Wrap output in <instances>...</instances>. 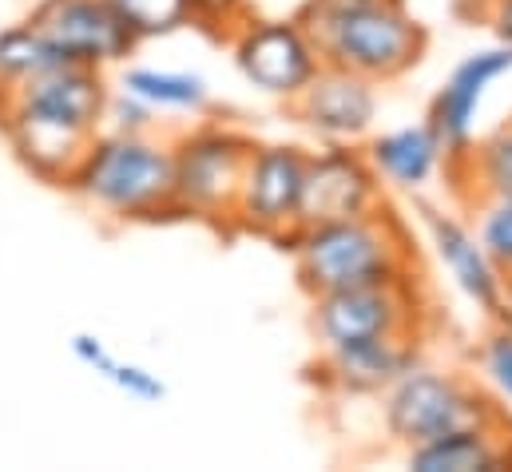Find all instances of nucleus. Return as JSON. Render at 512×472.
Returning <instances> with one entry per match:
<instances>
[{
  "mask_svg": "<svg viewBox=\"0 0 512 472\" xmlns=\"http://www.w3.org/2000/svg\"><path fill=\"white\" fill-rule=\"evenodd\" d=\"M290 242H294L290 250H294L298 282L310 298L330 294V290L382 286V282L409 278L405 235L382 207L358 219L290 231Z\"/></svg>",
  "mask_w": 512,
  "mask_h": 472,
  "instance_id": "1",
  "label": "nucleus"
},
{
  "mask_svg": "<svg viewBox=\"0 0 512 472\" xmlns=\"http://www.w3.org/2000/svg\"><path fill=\"white\" fill-rule=\"evenodd\" d=\"M64 187L108 215L151 219L175 211V159L167 143H155L143 131L96 135Z\"/></svg>",
  "mask_w": 512,
  "mask_h": 472,
  "instance_id": "2",
  "label": "nucleus"
},
{
  "mask_svg": "<svg viewBox=\"0 0 512 472\" xmlns=\"http://www.w3.org/2000/svg\"><path fill=\"white\" fill-rule=\"evenodd\" d=\"M306 28L322 64L350 68L366 80H397L425 56V28L401 0H370L342 12H310Z\"/></svg>",
  "mask_w": 512,
  "mask_h": 472,
  "instance_id": "3",
  "label": "nucleus"
},
{
  "mask_svg": "<svg viewBox=\"0 0 512 472\" xmlns=\"http://www.w3.org/2000/svg\"><path fill=\"white\" fill-rule=\"evenodd\" d=\"M385 429L393 441L405 449L437 441L457 429H477V425H501L497 405L477 393L469 381L457 373L409 365L389 389H385Z\"/></svg>",
  "mask_w": 512,
  "mask_h": 472,
  "instance_id": "4",
  "label": "nucleus"
},
{
  "mask_svg": "<svg viewBox=\"0 0 512 472\" xmlns=\"http://www.w3.org/2000/svg\"><path fill=\"white\" fill-rule=\"evenodd\" d=\"M255 143L235 127H199L171 147L175 159V211L199 219H231L239 183Z\"/></svg>",
  "mask_w": 512,
  "mask_h": 472,
  "instance_id": "5",
  "label": "nucleus"
},
{
  "mask_svg": "<svg viewBox=\"0 0 512 472\" xmlns=\"http://www.w3.org/2000/svg\"><path fill=\"white\" fill-rule=\"evenodd\" d=\"M382 207V179L374 163L362 151H350L346 143H334L306 159L302 195L294 211V231L358 219Z\"/></svg>",
  "mask_w": 512,
  "mask_h": 472,
  "instance_id": "6",
  "label": "nucleus"
},
{
  "mask_svg": "<svg viewBox=\"0 0 512 472\" xmlns=\"http://www.w3.org/2000/svg\"><path fill=\"white\" fill-rule=\"evenodd\" d=\"M235 64L258 92L294 100L318 76L322 56L306 24L298 20H255L235 40Z\"/></svg>",
  "mask_w": 512,
  "mask_h": 472,
  "instance_id": "7",
  "label": "nucleus"
},
{
  "mask_svg": "<svg viewBox=\"0 0 512 472\" xmlns=\"http://www.w3.org/2000/svg\"><path fill=\"white\" fill-rule=\"evenodd\" d=\"M28 24L68 64H84V68L120 64L139 44L108 0H40Z\"/></svg>",
  "mask_w": 512,
  "mask_h": 472,
  "instance_id": "8",
  "label": "nucleus"
},
{
  "mask_svg": "<svg viewBox=\"0 0 512 472\" xmlns=\"http://www.w3.org/2000/svg\"><path fill=\"white\" fill-rule=\"evenodd\" d=\"M314 330L322 346H350L385 334H413V282L350 286L314 294Z\"/></svg>",
  "mask_w": 512,
  "mask_h": 472,
  "instance_id": "9",
  "label": "nucleus"
},
{
  "mask_svg": "<svg viewBox=\"0 0 512 472\" xmlns=\"http://www.w3.org/2000/svg\"><path fill=\"white\" fill-rule=\"evenodd\" d=\"M310 151L290 147V143H270L255 147L239 183L235 199V219L262 235H290L294 231V211L302 195V175H306Z\"/></svg>",
  "mask_w": 512,
  "mask_h": 472,
  "instance_id": "10",
  "label": "nucleus"
},
{
  "mask_svg": "<svg viewBox=\"0 0 512 472\" xmlns=\"http://www.w3.org/2000/svg\"><path fill=\"white\" fill-rule=\"evenodd\" d=\"M512 72V44H493V48H477L469 52L449 80L441 84V92L433 96L429 108V127L437 131L445 159H465L473 151V127H477V112L489 96V88Z\"/></svg>",
  "mask_w": 512,
  "mask_h": 472,
  "instance_id": "11",
  "label": "nucleus"
},
{
  "mask_svg": "<svg viewBox=\"0 0 512 472\" xmlns=\"http://www.w3.org/2000/svg\"><path fill=\"white\" fill-rule=\"evenodd\" d=\"M0 127H4L16 159L44 183H68L72 171L80 167L88 143L100 135V131H84L68 119H56L48 112L12 104V100H0Z\"/></svg>",
  "mask_w": 512,
  "mask_h": 472,
  "instance_id": "12",
  "label": "nucleus"
},
{
  "mask_svg": "<svg viewBox=\"0 0 512 472\" xmlns=\"http://www.w3.org/2000/svg\"><path fill=\"white\" fill-rule=\"evenodd\" d=\"M294 108L314 135L330 143H354L378 116V92L374 80L338 64H322L318 76L302 88V96H294Z\"/></svg>",
  "mask_w": 512,
  "mask_h": 472,
  "instance_id": "13",
  "label": "nucleus"
},
{
  "mask_svg": "<svg viewBox=\"0 0 512 472\" xmlns=\"http://www.w3.org/2000/svg\"><path fill=\"white\" fill-rule=\"evenodd\" d=\"M425 227H429V242L441 258V266L457 282V290L469 302H477L485 314L505 318V274L497 270V262L481 246L477 231H469L461 219L433 211V207H425Z\"/></svg>",
  "mask_w": 512,
  "mask_h": 472,
  "instance_id": "14",
  "label": "nucleus"
},
{
  "mask_svg": "<svg viewBox=\"0 0 512 472\" xmlns=\"http://www.w3.org/2000/svg\"><path fill=\"white\" fill-rule=\"evenodd\" d=\"M0 100H12V104L48 112V116L56 119H68V123H76L84 131H100L112 92H108L100 68L60 64L52 72H40V76H32V80L0 92Z\"/></svg>",
  "mask_w": 512,
  "mask_h": 472,
  "instance_id": "15",
  "label": "nucleus"
},
{
  "mask_svg": "<svg viewBox=\"0 0 512 472\" xmlns=\"http://www.w3.org/2000/svg\"><path fill=\"white\" fill-rule=\"evenodd\" d=\"M409 365H417V346L409 334H385L350 346H326L322 377L342 393H385Z\"/></svg>",
  "mask_w": 512,
  "mask_h": 472,
  "instance_id": "16",
  "label": "nucleus"
},
{
  "mask_svg": "<svg viewBox=\"0 0 512 472\" xmlns=\"http://www.w3.org/2000/svg\"><path fill=\"white\" fill-rule=\"evenodd\" d=\"M366 159L374 163L378 179H385L389 187L417 191L437 175V167L445 159V147H441V139L429 123H413V127H397V131L378 135L370 143Z\"/></svg>",
  "mask_w": 512,
  "mask_h": 472,
  "instance_id": "17",
  "label": "nucleus"
},
{
  "mask_svg": "<svg viewBox=\"0 0 512 472\" xmlns=\"http://www.w3.org/2000/svg\"><path fill=\"white\" fill-rule=\"evenodd\" d=\"M497 433H501V425L445 433L437 441L413 445L405 453V465L413 472H497L512 465L509 441H501Z\"/></svg>",
  "mask_w": 512,
  "mask_h": 472,
  "instance_id": "18",
  "label": "nucleus"
},
{
  "mask_svg": "<svg viewBox=\"0 0 512 472\" xmlns=\"http://www.w3.org/2000/svg\"><path fill=\"white\" fill-rule=\"evenodd\" d=\"M120 88L143 100L151 112H203L211 100L203 76L167 72V68H128L120 76Z\"/></svg>",
  "mask_w": 512,
  "mask_h": 472,
  "instance_id": "19",
  "label": "nucleus"
},
{
  "mask_svg": "<svg viewBox=\"0 0 512 472\" xmlns=\"http://www.w3.org/2000/svg\"><path fill=\"white\" fill-rule=\"evenodd\" d=\"M60 64H68V60L28 20L0 32V92L16 88V84H24V80H32L40 72H52Z\"/></svg>",
  "mask_w": 512,
  "mask_h": 472,
  "instance_id": "20",
  "label": "nucleus"
},
{
  "mask_svg": "<svg viewBox=\"0 0 512 472\" xmlns=\"http://www.w3.org/2000/svg\"><path fill=\"white\" fill-rule=\"evenodd\" d=\"M108 4L120 12L135 40L171 36L183 24H191V0H108Z\"/></svg>",
  "mask_w": 512,
  "mask_h": 472,
  "instance_id": "21",
  "label": "nucleus"
},
{
  "mask_svg": "<svg viewBox=\"0 0 512 472\" xmlns=\"http://www.w3.org/2000/svg\"><path fill=\"white\" fill-rule=\"evenodd\" d=\"M485 199H512V123L493 131L477 151L465 155Z\"/></svg>",
  "mask_w": 512,
  "mask_h": 472,
  "instance_id": "22",
  "label": "nucleus"
},
{
  "mask_svg": "<svg viewBox=\"0 0 512 472\" xmlns=\"http://www.w3.org/2000/svg\"><path fill=\"white\" fill-rule=\"evenodd\" d=\"M477 238L497 262V270L512 278V199H489L477 215Z\"/></svg>",
  "mask_w": 512,
  "mask_h": 472,
  "instance_id": "23",
  "label": "nucleus"
},
{
  "mask_svg": "<svg viewBox=\"0 0 512 472\" xmlns=\"http://www.w3.org/2000/svg\"><path fill=\"white\" fill-rule=\"evenodd\" d=\"M104 381H112L120 393H128L131 401H139V405H159L167 397V385H163L159 373H151V369H143L135 361H120V357L104 369Z\"/></svg>",
  "mask_w": 512,
  "mask_h": 472,
  "instance_id": "24",
  "label": "nucleus"
},
{
  "mask_svg": "<svg viewBox=\"0 0 512 472\" xmlns=\"http://www.w3.org/2000/svg\"><path fill=\"white\" fill-rule=\"evenodd\" d=\"M481 365H485L501 405L512 413V326H501L489 334V342L481 346Z\"/></svg>",
  "mask_w": 512,
  "mask_h": 472,
  "instance_id": "25",
  "label": "nucleus"
},
{
  "mask_svg": "<svg viewBox=\"0 0 512 472\" xmlns=\"http://www.w3.org/2000/svg\"><path fill=\"white\" fill-rule=\"evenodd\" d=\"M151 116H155V112H151L143 100H135L131 92H124V88H120V96L108 100V112H104V119H112L116 131H147Z\"/></svg>",
  "mask_w": 512,
  "mask_h": 472,
  "instance_id": "26",
  "label": "nucleus"
},
{
  "mask_svg": "<svg viewBox=\"0 0 512 472\" xmlns=\"http://www.w3.org/2000/svg\"><path fill=\"white\" fill-rule=\"evenodd\" d=\"M72 354H76V361H84L88 369H96L100 377H104V369L116 361V354L104 346V338H96V334H76L72 338Z\"/></svg>",
  "mask_w": 512,
  "mask_h": 472,
  "instance_id": "27",
  "label": "nucleus"
},
{
  "mask_svg": "<svg viewBox=\"0 0 512 472\" xmlns=\"http://www.w3.org/2000/svg\"><path fill=\"white\" fill-rule=\"evenodd\" d=\"M235 12H243V0H191V20L223 28L235 20Z\"/></svg>",
  "mask_w": 512,
  "mask_h": 472,
  "instance_id": "28",
  "label": "nucleus"
},
{
  "mask_svg": "<svg viewBox=\"0 0 512 472\" xmlns=\"http://www.w3.org/2000/svg\"><path fill=\"white\" fill-rule=\"evenodd\" d=\"M489 20H493L501 44H512V0H493L489 4Z\"/></svg>",
  "mask_w": 512,
  "mask_h": 472,
  "instance_id": "29",
  "label": "nucleus"
},
{
  "mask_svg": "<svg viewBox=\"0 0 512 472\" xmlns=\"http://www.w3.org/2000/svg\"><path fill=\"white\" fill-rule=\"evenodd\" d=\"M370 0H310V12H342V8H358Z\"/></svg>",
  "mask_w": 512,
  "mask_h": 472,
  "instance_id": "30",
  "label": "nucleus"
},
{
  "mask_svg": "<svg viewBox=\"0 0 512 472\" xmlns=\"http://www.w3.org/2000/svg\"><path fill=\"white\" fill-rule=\"evenodd\" d=\"M505 306L512 310V278H505Z\"/></svg>",
  "mask_w": 512,
  "mask_h": 472,
  "instance_id": "31",
  "label": "nucleus"
}]
</instances>
